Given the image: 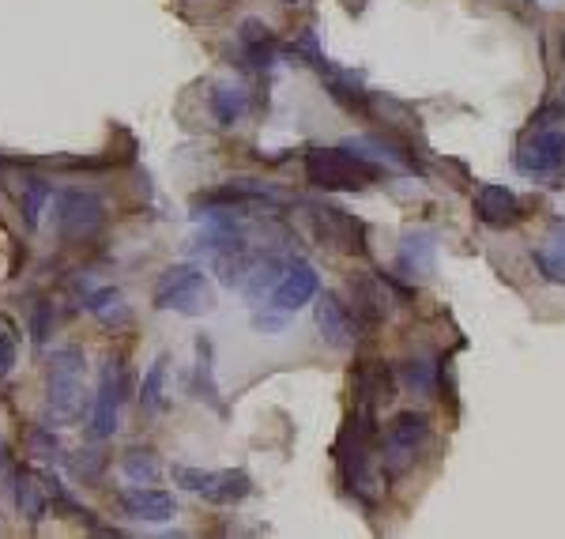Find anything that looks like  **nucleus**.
<instances>
[{
  "label": "nucleus",
  "instance_id": "obj_3",
  "mask_svg": "<svg viewBox=\"0 0 565 539\" xmlns=\"http://www.w3.org/2000/svg\"><path fill=\"white\" fill-rule=\"evenodd\" d=\"M151 302H155V310L204 317V313L215 310V287L204 276V268H196V264H174V268H166L159 276Z\"/></svg>",
  "mask_w": 565,
  "mask_h": 539
},
{
  "label": "nucleus",
  "instance_id": "obj_1",
  "mask_svg": "<svg viewBox=\"0 0 565 539\" xmlns=\"http://www.w3.org/2000/svg\"><path fill=\"white\" fill-rule=\"evenodd\" d=\"M83 411V351L57 347L46 362V426L76 423Z\"/></svg>",
  "mask_w": 565,
  "mask_h": 539
},
{
  "label": "nucleus",
  "instance_id": "obj_11",
  "mask_svg": "<svg viewBox=\"0 0 565 539\" xmlns=\"http://www.w3.org/2000/svg\"><path fill=\"white\" fill-rule=\"evenodd\" d=\"M347 151H355L362 159L377 163L381 170H400V174H419V159L411 155V147L392 140V136H358V140H347Z\"/></svg>",
  "mask_w": 565,
  "mask_h": 539
},
{
  "label": "nucleus",
  "instance_id": "obj_34",
  "mask_svg": "<svg viewBox=\"0 0 565 539\" xmlns=\"http://www.w3.org/2000/svg\"><path fill=\"white\" fill-rule=\"evenodd\" d=\"M275 310V306H272ZM253 325L260 328V332H279V328L287 325V310H275V313H268V306H264V313H253Z\"/></svg>",
  "mask_w": 565,
  "mask_h": 539
},
{
  "label": "nucleus",
  "instance_id": "obj_32",
  "mask_svg": "<svg viewBox=\"0 0 565 539\" xmlns=\"http://www.w3.org/2000/svg\"><path fill=\"white\" fill-rule=\"evenodd\" d=\"M49 328H53V306L38 302V306H34V317H31V340L38 343V347L49 340Z\"/></svg>",
  "mask_w": 565,
  "mask_h": 539
},
{
  "label": "nucleus",
  "instance_id": "obj_8",
  "mask_svg": "<svg viewBox=\"0 0 565 539\" xmlns=\"http://www.w3.org/2000/svg\"><path fill=\"white\" fill-rule=\"evenodd\" d=\"M306 212L324 245L347 249V253H366V227L358 223L355 215L339 212L332 204H306Z\"/></svg>",
  "mask_w": 565,
  "mask_h": 539
},
{
  "label": "nucleus",
  "instance_id": "obj_5",
  "mask_svg": "<svg viewBox=\"0 0 565 539\" xmlns=\"http://www.w3.org/2000/svg\"><path fill=\"white\" fill-rule=\"evenodd\" d=\"M430 438V419L422 411H400L385 430V475L396 479L404 475L415 457L422 453V445Z\"/></svg>",
  "mask_w": 565,
  "mask_h": 539
},
{
  "label": "nucleus",
  "instance_id": "obj_23",
  "mask_svg": "<svg viewBox=\"0 0 565 539\" xmlns=\"http://www.w3.org/2000/svg\"><path fill=\"white\" fill-rule=\"evenodd\" d=\"M211 114H215V121H219L223 129H234L245 117V91H238V87H215V95H211Z\"/></svg>",
  "mask_w": 565,
  "mask_h": 539
},
{
  "label": "nucleus",
  "instance_id": "obj_33",
  "mask_svg": "<svg viewBox=\"0 0 565 539\" xmlns=\"http://www.w3.org/2000/svg\"><path fill=\"white\" fill-rule=\"evenodd\" d=\"M238 42H242V46H260V42H272V31H268L260 19H245Z\"/></svg>",
  "mask_w": 565,
  "mask_h": 539
},
{
  "label": "nucleus",
  "instance_id": "obj_28",
  "mask_svg": "<svg viewBox=\"0 0 565 539\" xmlns=\"http://www.w3.org/2000/svg\"><path fill=\"white\" fill-rule=\"evenodd\" d=\"M400 377H404V385L415 392V396H430V392H434V381H437V366L430 359H411V362H404Z\"/></svg>",
  "mask_w": 565,
  "mask_h": 539
},
{
  "label": "nucleus",
  "instance_id": "obj_16",
  "mask_svg": "<svg viewBox=\"0 0 565 539\" xmlns=\"http://www.w3.org/2000/svg\"><path fill=\"white\" fill-rule=\"evenodd\" d=\"M204 204H283V193L268 181H226L223 189L204 196Z\"/></svg>",
  "mask_w": 565,
  "mask_h": 539
},
{
  "label": "nucleus",
  "instance_id": "obj_18",
  "mask_svg": "<svg viewBox=\"0 0 565 539\" xmlns=\"http://www.w3.org/2000/svg\"><path fill=\"white\" fill-rule=\"evenodd\" d=\"M283 272H287V261H279V257H264V253H257L253 257V264H249V276H245V283H242V294L249 298V302H260L264 294L272 298V291H275V283L283 279Z\"/></svg>",
  "mask_w": 565,
  "mask_h": 539
},
{
  "label": "nucleus",
  "instance_id": "obj_9",
  "mask_svg": "<svg viewBox=\"0 0 565 539\" xmlns=\"http://www.w3.org/2000/svg\"><path fill=\"white\" fill-rule=\"evenodd\" d=\"M317 332H321V340L328 343L332 351L355 347L358 321H355V313H351V306H343L339 294H321V298H317Z\"/></svg>",
  "mask_w": 565,
  "mask_h": 539
},
{
  "label": "nucleus",
  "instance_id": "obj_27",
  "mask_svg": "<svg viewBox=\"0 0 565 539\" xmlns=\"http://www.w3.org/2000/svg\"><path fill=\"white\" fill-rule=\"evenodd\" d=\"M196 392H200V400H208L215 408H223L219 404V389H215V377H211V343L200 340L196 343Z\"/></svg>",
  "mask_w": 565,
  "mask_h": 539
},
{
  "label": "nucleus",
  "instance_id": "obj_25",
  "mask_svg": "<svg viewBox=\"0 0 565 539\" xmlns=\"http://www.w3.org/2000/svg\"><path fill=\"white\" fill-rule=\"evenodd\" d=\"M121 472L129 475V483H136V487H151L155 479H159V460H155V453H147V449H129L125 457H121Z\"/></svg>",
  "mask_w": 565,
  "mask_h": 539
},
{
  "label": "nucleus",
  "instance_id": "obj_19",
  "mask_svg": "<svg viewBox=\"0 0 565 539\" xmlns=\"http://www.w3.org/2000/svg\"><path fill=\"white\" fill-rule=\"evenodd\" d=\"M249 494H253V479L242 468H226V472H215V479H211L200 498H208L215 506H238Z\"/></svg>",
  "mask_w": 565,
  "mask_h": 539
},
{
  "label": "nucleus",
  "instance_id": "obj_10",
  "mask_svg": "<svg viewBox=\"0 0 565 539\" xmlns=\"http://www.w3.org/2000/svg\"><path fill=\"white\" fill-rule=\"evenodd\" d=\"M117 506H121V513H125L129 521H144V524H166V521H174V513H178L174 494L151 490V487H136V483H132L129 490H121Z\"/></svg>",
  "mask_w": 565,
  "mask_h": 539
},
{
  "label": "nucleus",
  "instance_id": "obj_35",
  "mask_svg": "<svg viewBox=\"0 0 565 539\" xmlns=\"http://www.w3.org/2000/svg\"><path fill=\"white\" fill-rule=\"evenodd\" d=\"M83 460H72V472H76V479H95L98 472H102V457L98 453H80Z\"/></svg>",
  "mask_w": 565,
  "mask_h": 539
},
{
  "label": "nucleus",
  "instance_id": "obj_22",
  "mask_svg": "<svg viewBox=\"0 0 565 539\" xmlns=\"http://www.w3.org/2000/svg\"><path fill=\"white\" fill-rule=\"evenodd\" d=\"M358 396H362V404H388L392 400V374H388L381 362H370L362 374H358Z\"/></svg>",
  "mask_w": 565,
  "mask_h": 539
},
{
  "label": "nucleus",
  "instance_id": "obj_4",
  "mask_svg": "<svg viewBox=\"0 0 565 539\" xmlns=\"http://www.w3.org/2000/svg\"><path fill=\"white\" fill-rule=\"evenodd\" d=\"M106 223V200L91 189H65L57 193V238L61 242H87Z\"/></svg>",
  "mask_w": 565,
  "mask_h": 539
},
{
  "label": "nucleus",
  "instance_id": "obj_7",
  "mask_svg": "<svg viewBox=\"0 0 565 539\" xmlns=\"http://www.w3.org/2000/svg\"><path fill=\"white\" fill-rule=\"evenodd\" d=\"M121 396H125V370L117 359L102 362V374H98V392L95 404H91V438L106 441L117 434V415H121Z\"/></svg>",
  "mask_w": 565,
  "mask_h": 539
},
{
  "label": "nucleus",
  "instance_id": "obj_12",
  "mask_svg": "<svg viewBox=\"0 0 565 539\" xmlns=\"http://www.w3.org/2000/svg\"><path fill=\"white\" fill-rule=\"evenodd\" d=\"M317 287H321V279H317V268L309 261H287V272L283 279L275 283L272 291V306L275 310H302L309 298H317Z\"/></svg>",
  "mask_w": 565,
  "mask_h": 539
},
{
  "label": "nucleus",
  "instance_id": "obj_15",
  "mask_svg": "<svg viewBox=\"0 0 565 539\" xmlns=\"http://www.w3.org/2000/svg\"><path fill=\"white\" fill-rule=\"evenodd\" d=\"M517 193L509 189V185H483L479 193H475V215H479V223L486 227H509V223H517Z\"/></svg>",
  "mask_w": 565,
  "mask_h": 539
},
{
  "label": "nucleus",
  "instance_id": "obj_30",
  "mask_svg": "<svg viewBox=\"0 0 565 539\" xmlns=\"http://www.w3.org/2000/svg\"><path fill=\"white\" fill-rule=\"evenodd\" d=\"M16 359H19L16 328L8 325V321H0V381L16 370Z\"/></svg>",
  "mask_w": 565,
  "mask_h": 539
},
{
  "label": "nucleus",
  "instance_id": "obj_36",
  "mask_svg": "<svg viewBox=\"0 0 565 539\" xmlns=\"http://www.w3.org/2000/svg\"><path fill=\"white\" fill-rule=\"evenodd\" d=\"M287 4H298V0H287Z\"/></svg>",
  "mask_w": 565,
  "mask_h": 539
},
{
  "label": "nucleus",
  "instance_id": "obj_26",
  "mask_svg": "<svg viewBox=\"0 0 565 539\" xmlns=\"http://www.w3.org/2000/svg\"><path fill=\"white\" fill-rule=\"evenodd\" d=\"M83 310L95 313L98 321H106V325H113V321H125V306H121V291H117V287L91 291L87 298H83Z\"/></svg>",
  "mask_w": 565,
  "mask_h": 539
},
{
  "label": "nucleus",
  "instance_id": "obj_20",
  "mask_svg": "<svg viewBox=\"0 0 565 539\" xmlns=\"http://www.w3.org/2000/svg\"><path fill=\"white\" fill-rule=\"evenodd\" d=\"M12 490H16V509L27 517V521L38 524L42 517H46V490H42V475H31L27 468H19Z\"/></svg>",
  "mask_w": 565,
  "mask_h": 539
},
{
  "label": "nucleus",
  "instance_id": "obj_29",
  "mask_svg": "<svg viewBox=\"0 0 565 539\" xmlns=\"http://www.w3.org/2000/svg\"><path fill=\"white\" fill-rule=\"evenodd\" d=\"M31 453L38 460H46V464H61V460H65V449H61V441L53 434V426H38V430H34Z\"/></svg>",
  "mask_w": 565,
  "mask_h": 539
},
{
  "label": "nucleus",
  "instance_id": "obj_21",
  "mask_svg": "<svg viewBox=\"0 0 565 539\" xmlns=\"http://www.w3.org/2000/svg\"><path fill=\"white\" fill-rule=\"evenodd\" d=\"M49 196H53V189H49L46 178H27L23 181V193H19V212H23V227L27 230H38V219H42V212H46Z\"/></svg>",
  "mask_w": 565,
  "mask_h": 539
},
{
  "label": "nucleus",
  "instance_id": "obj_2",
  "mask_svg": "<svg viewBox=\"0 0 565 539\" xmlns=\"http://www.w3.org/2000/svg\"><path fill=\"white\" fill-rule=\"evenodd\" d=\"M385 170L370 159H362L347 147H313L306 155V178L317 189H339V193H358L381 178Z\"/></svg>",
  "mask_w": 565,
  "mask_h": 539
},
{
  "label": "nucleus",
  "instance_id": "obj_14",
  "mask_svg": "<svg viewBox=\"0 0 565 539\" xmlns=\"http://www.w3.org/2000/svg\"><path fill=\"white\" fill-rule=\"evenodd\" d=\"M437 268V238L430 230H407L400 238V272L407 279H426Z\"/></svg>",
  "mask_w": 565,
  "mask_h": 539
},
{
  "label": "nucleus",
  "instance_id": "obj_17",
  "mask_svg": "<svg viewBox=\"0 0 565 539\" xmlns=\"http://www.w3.org/2000/svg\"><path fill=\"white\" fill-rule=\"evenodd\" d=\"M532 261L547 283L565 287V219H558V223L550 227L547 242L539 245V249H532Z\"/></svg>",
  "mask_w": 565,
  "mask_h": 539
},
{
  "label": "nucleus",
  "instance_id": "obj_13",
  "mask_svg": "<svg viewBox=\"0 0 565 539\" xmlns=\"http://www.w3.org/2000/svg\"><path fill=\"white\" fill-rule=\"evenodd\" d=\"M385 287H388L385 276H381V279L362 276V279H355V283H351V313H355L358 328H373L377 321H385V317H388L392 298H388Z\"/></svg>",
  "mask_w": 565,
  "mask_h": 539
},
{
  "label": "nucleus",
  "instance_id": "obj_6",
  "mask_svg": "<svg viewBox=\"0 0 565 539\" xmlns=\"http://www.w3.org/2000/svg\"><path fill=\"white\" fill-rule=\"evenodd\" d=\"M513 166L528 178H543V174H558L565 166V132L562 129H532L517 144Z\"/></svg>",
  "mask_w": 565,
  "mask_h": 539
},
{
  "label": "nucleus",
  "instance_id": "obj_31",
  "mask_svg": "<svg viewBox=\"0 0 565 539\" xmlns=\"http://www.w3.org/2000/svg\"><path fill=\"white\" fill-rule=\"evenodd\" d=\"M211 479H215V472H204V468H185V464L174 468V483L185 490H193V494H204Z\"/></svg>",
  "mask_w": 565,
  "mask_h": 539
},
{
  "label": "nucleus",
  "instance_id": "obj_24",
  "mask_svg": "<svg viewBox=\"0 0 565 539\" xmlns=\"http://www.w3.org/2000/svg\"><path fill=\"white\" fill-rule=\"evenodd\" d=\"M166 366H170V359H166V355H159V359L147 366L144 385H140V408H144V415H155V411L162 408V389H166Z\"/></svg>",
  "mask_w": 565,
  "mask_h": 539
}]
</instances>
